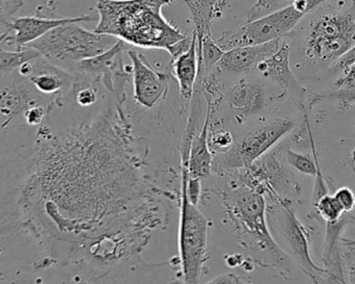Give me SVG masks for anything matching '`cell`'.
<instances>
[{
    "mask_svg": "<svg viewBox=\"0 0 355 284\" xmlns=\"http://www.w3.org/2000/svg\"><path fill=\"white\" fill-rule=\"evenodd\" d=\"M112 95L99 114L67 126L40 125L25 165L19 206L22 226L50 264L78 268L106 242H149L168 223L162 198L144 171L133 123Z\"/></svg>",
    "mask_w": 355,
    "mask_h": 284,
    "instance_id": "cell-1",
    "label": "cell"
},
{
    "mask_svg": "<svg viewBox=\"0 0 355 284\" xmlns=\"http://www.w3.org/2000/svg\"><path fill=\"white\" fill-rule=\"evenodd\" d=\"M290 39L291 54L300 64L331 70L355 46V0L349 6L327 0L304 15Z\"/></svg>",
    "mask_w": 355,
    "mask_h": 284,
    "instance_id": "cell-2",
    "label": "cell"
},
{
    "mask_svg": "<svg viewBox=\"0 0 355 284\" xmlns=\"http://www.w3.org/2000/svg\"><path fill=\"white\" fill-rule=\"evenodd\" d=\"M175 0H98L99 22L96 33H106L131 46L164 49L185 39L162 15V8Z\"/></svg>",
    "mask_w": 355,
    "mask_h": 284,
    "instance_id": "cell-3",
    "label": "cell"
},
{
    "mask_svg": "<svg viewBox=\"0 0 355 284\" xmlns=\"http://www.w3.org/2000/svg\"><path fill=\"white\" fill-rule=\"evenodd\" d=\"M221 198L234 231L244 247L268 256L272 267L289 270L291 258L279 247L269 229L264 195L244 185H234L229 191L223 192Z\"/></svg>",
    "mask_w": 355,
    "mask_h": 284,
    "instance_id": "cell-4",
    "label": "cell"
},
{
    "mask_svg": "<svg viewBox=\"0 0 355 284\" xmlns=\"http://www.w3.org/2000/svg\"><path fill=\"white\" fill-rule=\"evenodd\" d=\"M118 41L106 33L87 31L78 22L66 23L48 31L27 47L33 48L46 60L72 72L76 62L106 51Z\"/></svg>",
    "mask_w": 355,
    "mask_h": 284,
    "instance_id": "cell-5",
    "label": "cell"
},
{
    "mask_svg": "<svg viewBox=\"0 0 355 284\" xmlns=\"http://www.w3.org/2000/svg\"><path fill=\"white\" fill-rule=\"evenodd\" d=\"M295 127V121L289 117H277L267 122L244 126L236 133L231 149L213 158L212 171L219 173L248 168L273 149Z\"/></svg>",
    "mask_w": 355,
    "mask_h": 284,
    "instance_id": "cell-6",
    "label": "cell"
},
{
    "mask_svg": "<svg viewBox=\"0 0 355 284\" xmlns=\"http://www.w3.org/2000/svg\"><path fill=\"white\" fill-rule=\"evenodd\" d=\"M180 183L179 250L182 281L198 283L206 262L207 237L209 221L198 206L192 204L186 195L188 164L181 162Z\"/></svg>",
    "mask_w": 355,
    "mask_h": 284,
    "instance_id": "cell-7",
    "label": "cell"
},
{
    "mask_svg": "<svg viewBox=\"0 0 355 284\" xmlns=\"http://www.w3.org/2000/svg\"><path fill=\"white\" fill-rule=\"evenodd\" d=\"M238 77L227 89L218 104L207 106L210 112H220L221 117H210V122L223 125L225 119L236 126H245L250 121L260 118L273 100H282L267 89V83L254 74Z\"/></svg>",
    "mask_w": 355,
    "mask_h": 284,
    "instance_id": "cell-8",
    "label": "cell"
},
{
    "mask_svg": "<svg viewBox=\"0 0 355 284\" xmlns=\"http://www.w3.org/2000/svg\"><path fill=\"white\" fill-rule=\"evenodd\" d=\"M304 15L306 12H302L294 4H290L257 20L246 22L245 25L237 29L225 31L215 41L223 51H229L241 46L257 45L273 40L290 37Z\"/></svg>",
    "mask_w": 355,
    "mask_h": 284,
    "instance_id": "cell-9",
    "label": "cell"
},
{
    "mask_svg": "<svg viewBox=\"0 0 355 284\" xmlns=\"http://www.w3.org/2000/svg\"><path fill=\"white\" fill-rule=\"evenodd\" d=\"M267 210L269 226H272L287 247L288 256L302 269L304 274L315 283H322L327 271L313 262L309 247V231L300 223L290 202L273 203Z\"/></svg>",
    "mask_w": 355,
    "mask_h": 284,
    "instance_id": "cell-10",
    "label": "cell"
},
{
    "mask_svg": "<svg viewBox=\"0 0 355 284\" xmlns=\"http://www.w3.org/2000/svg\"><path fill=\"white\" fill-rule=\"evenodd\" d=\"M132 62L133 98L141 108L152 110L166 100L176 81L174 75L159 72L148 64L141 54L127 50Z\"/></svg>",
    "mask_w": 355,
    "mask_h": 284,
    "instance_id": "cell-11",
    "label": "cell"
},
{
    "mask_svg": "<svg viewBox=\"0 0 355 284\" xmlns=\"http://www.w3.org/2000/svg\"><path fill=\"white\" fill-rule=\"evenodd\" d=\"M286 37L275 53L263 62H259L254 69V74L258 75L267 83L275 85L279 93L287 97L291 95L300 102V108H304L306 90L300 85L291 69V42Z\"/></svg>",
    "mask_w": 355,
    "mask_h": 284,
    "instance_id": "cell-12",
    "label": "cell"
},
{
    "mask_svg": "<svg viewBox=\"0 0 355 284\" xmlns=\"http://www.w3.org/2000/svg\"><path fill=\"white\" fill-rule=\"evenodd\" d=\"M284 39L273 40L267 43L246 45L225 51L217 62L216 69L227 76H243L254 72L259 62L270 58L279 50Z\"/></svg>",
    "mask_w": 355,
    "mask_h": 284,
    "instance_id": "cell-13",
    "label": "cell"
},
{
    "mask_svg": "<svg viewBox=\"0 0 355 284\" xmlns=\"http://www.w3.org/2000/svg\"><path fill=\"white\" fill-rule=\"evenodd\" d=\"M96 17L93 15L85 16L71 17V18H62V17H42L35 15V17H17L12 19L10 23V33L14 35H8L3 43L8 46H14L16 49H22L27 47L39 37H43L45 33L55 27L71 22H93Z\"/></svg>",
    "mask_w": 355,
    "mask_h": 284,
    "instance_id": "cell-14",
    "label": "cell"
},
{
    "mask_svg": "<svg viewBox=\"0 0 355 284\" xmlns=\"http://www.w3.org/2000/svg\"><path fill=\"white\" fill-rule=\"evenodd\" d=\"M27 79L43 95L66 97L72 89L75 75L41 56L33 62V71Z\"/></svg>",
    "mask_w": 355,
    "mask_h": 284,
    "instance_id": "cell-15",
    "label": "cell"
},
{
    "mask_svg": "<svg viewBox=\"0 0 355 284\" xmlns=\"http://www.w3.org/2000/svg\"><path fill=\"white\" fill-rule=\"evenodd\" d=\"M354 223L355 218L350 212H344L343 216L336 222H327L322 248V262L327 271L329 283H346L340 246L342 244V233Z\"/></svg>",
    "mask_w": 355,
    "mask_h": 284,
    "instance_id": "cell-16",
    "label": "cell"
},
{
    "mask_svg": "<svg viewBox=\"0 0 355 284\" xmlns=\"http://www.w3.org/2000/svg\"><path fill=\"white\" fill-rule=\"evenodd\" d=\"M173 73L176 79L180 96L184 101L190 102L196 87L198 72V37L193 31L191 45L187 51L173 58Z\"/></svg>",
    "mask_w": 355,
    "mask_h": 284,
    "instance_id": "cell-17",
    "label": "cell"
},
{
    "mask_svg": "<svg viewBox=\"0 0 355 284\" xmlns=\"http://www.w3.org/2000/svg\"><path fill=\"white\" fill-rule=\"evenodd\" d=\"M209 119L210 112L207 108L204 123L192 137L188 154V175L200 179L210 176L213 169V154L208 145Z\"/></svg>",
    "mask_w": 355,
    "mask_h": 284,
    "instance_id": "cell-18",
    "label": "cell"
},
{
    "mask_svg": "<svg viewBox=\"0 0 355 284\" xmlns=\"http://www.w3.org/2000/svg\"><path fill=\"white\" fill-rule=\"evenodd\" d=\"M189 8L193 21L194 31L198 37H204L211 33L212 21L219 16V10L223 12L221 2L225 0H184Z\"/></svg>",
    "mask_w": 355,
    "mask_h": 284,
    "instance_id": "cell-19",
    "label": "cell"
},
{
    "mask_svg": "<svg viewBox=\"0 0 355 284\" xmlns=\"http://www.w3.org/2000/svg\"><path fill=\"white\" fill-rule=\"evenodd\" d=\"M310 145L313 150V158L306 154L300 153L290 149L287 146H279L282 156L285 160L286 164L290 168L294 169L297 172L302 173L308 176L315 177L317 173V169L320 166L319 162L318 152H317L316 145H315L314 135L312 129L310 131Z\"/></svg>",
    "mask_w": 355,
    "mask_h": 284,
    "instance_id": "cell-20",
    "label": "cell"
},
{
    "mask_svg": "<svg viewBox=\"0 0 355 284\" xmlns=\"http://www.w3.org/2000/svg\"><path fill=\"white\" fill-rule=\"evenodd\" d=\"M41 54L31 47L8 51L0 47V76L17 72L25 62L37 60Z\"/></svg>",
    "mask_w": 355,
    "mask_h": 284,
    "instance_id": "cell-21",
    "label": "cell"
},
{
    "mask_svg": "<svg viewBox=\"0 0 355 284\" xmlns=\"http://www.w3.org/2000/svg\"><path fill=\"white\" fill-rule=\"evenodd\" d=\"M198 37V35H196ZM223 51L218 44L213 39L212 33L198 37V58L200 66L205 71L211 70L216 66L217 62L223 58Z\"/></svg>",
    "mask_w": 355,
    "mask_h": 284,
    "instance_id": "cell-22",
    "label": "cell"
},
{
    "mask_svg": "<svg viewBox=\"0 0 355 284\" xmlns=\"http://www.w3.org/2000/svg\"><path fill=\"white\" fill-rule=\"evenodd\" d=\"M235 142V133L225 125L209 124L208 145L214 156L225 153Z\"/></svg>",
    "mask_w": 355,
    "mask_h": 284,
    "instance_id": "cell-23",
    "label": "cell"
},
{
    "mask_svg": "<svg viewBox=\"0 0 355 284\" xmlns=\"http://www.w3.org/2000/svg\"><path fill=\"white\" fill-rule=\"evenodd\" d=\"M312 208L316 217H320L325 222H336L345 212L335 196L331 193L322 196Z\"/></svg>",
    "mask_w": 355,
    "mask_h": 284,
    "instance_id": "cell-24",
    "label": "cell"
},
{
    "mask_svg": "<svg viewBox=\"0 0 355 284\" xmlns=\"http://www.w3.org/2000/svg\"><path fill=\"white\" fill-rule=\"evenodd\" d=\"M22 8V0H0V44L10 33V23Z\"/></svg>",
    "mask_w": 355,
    "mask_h": 284,
    "instance_id": "cell-25",
    "label": "cell"
},
{
    "mask_svg": "<svg viewBox=\"0 0 355 284\" xmlns=\"http://www.w3.org/2000/svg\"><path fill=\"white\" fill-rule=\"evenodd\" d=\"M323 100L339 102L340 108L343 110H349L355 104V89H337L336 91L327 92V93L315 94L310 100V106Z\"/></svg>",
    "mask_w": 355,
    "mask_h": 284,
    "instance_id": "cell-26",
    "label": "cell"
},
{
    "mask_svg": "<svg viewBox=\"0 0 355 284\" xmlns=\"http://www.w3.org/2000/svg\"><path fill=\"white\" fill-rule=\"evenodd\" d=\"M288 6H290V3L287 0H258L248 12L246 22L257 20Z\"/></svg>",
    "mask_w": 355,
    "mask_h": 284,
    "instance_id": "cell-27",
    "label": "cell"
},
{
    "mask_svg": "<svg viewBox=\"0 0 355 284\" xmlns=\"http://www.w3.org/2000/svg\"><path fill=\"white\" fill-rule=\"evenodd\" d=\"M49 112V108L45 106H35L27 108L23 112L25 123L29 126H40Z\"/></svg>",
    "mask_w": 355,
    "mask_h": 284,
    "instance_id": "cell-28",
    "label": "cell"
},
{
    "mask_svg": "<svg viewBox=\"0 0 355 284\" xmlns=\"http://www.w3.org/2000/svg\"><path fill=\"white\" fill-rule=\"evenodd\" d=\"M202 179L198 177H191L188 175L187 183H186V195L188 200L194 206H198L200 203L202 192Z\"/></svg>",
    "mask_w": 355,
    "mask_h": 284,
    "instance_id": "cell-29",
    "label": "cell"
},
{
    "mask_svg": "<svg viewBox=\"0 0 355 284\" xmlns=\"http://www.w3.org/2000/svg\"><path fill=\"white\" fill-rule=\"evenodd\" d=\"M334 196L343 208L344 212H350L354 210L355 195L352 189L347 187H341L335 192Z\"/></svg>",
    "mask_w": 355,
    "mask_h": 284,
    "instance_id": "cell-30",
    "label": "cell"
},
{
    "mask_svg": "<svg viewBox=\"0 0 355 284\" xmlns=\"http://www.w3.org/2000/svg\"><path fill=\"white\" fill-rule=\"evenodd\" d=\"M342 73L343 76L335 83L336 89H355V62L346 67Z\"/></svg>",
    "mask_w": 355,
    "mask_h": 284,
    "instance_id": "cell-31",
    "label": "cell"
},
{
    "mask_svg": "<svg viewBox=\"0 0 355 284\" xmlns=\"http://www.w3.org/2000/svg\"><path fill=\"white\" fill-rule=\"evenodd\" d=\"M355 62V46L352 49H350L347 53L344 54L337 62H336L335 66L333 67L331 71L333 72H342L346 67L352 65V62Z\"/></svg>",
    "mask_w": 355,
    "mask_h": 284,
    "instance_id": "cell-32",
    "label": "cell"
},
{
    "mask_svg": "<svg viewBox=\"0 0 355 284\" xmlns=\"http://www.w3.org/2000/svg\"><path fill=\"white\" fill-rule=\"evenodd\" d=\"M246 283L243 278L235 273H229V274L219 275L215 277L212 281H209L208 283Z\"/></svg>",
    "mask_w": 355,
    "mask_h": 284,
    "instance_id": "cell-33",
    "label": "cell"
},
{
    "mask_svg": "<svg viewBox=\"0 0 355 284\" xmlns=\"http://www.w3.org/2000/svg\"><path fill=\"white\" fill-rule=\"evenodd\" d=\"M10 122H12V121H10V119L6 118V117L0 114V131L6 128L8 125H10Z\"/></svg>",
    "mask_w": 355,
    "mask_h": 284,
    "instance_id": "cell-34",
    "label": "cell"
},
{
    "mask_svg": "<svg viewBox=\"0 0 355 284\" xmlns=\"http://www.w3.org/2000/svg\"><path fill=\"white\" fill-rule=\"evenodd\" d=\"M342 245L355 248V241H354V240L344 239V237H342Z\"/></svg>",
    "mask_w": 355,
    "mask_h": 284,
    "instance_id": "cell-35",
    "label": "cell"
},
{
    "mask_svg": "<svg viewBox=\"0 0 355 284\" xmlns=\"http://www.w3.org/2000/svg\"><path fill=\"white\" fill-rule=\"evenodd\" d=\"M350 281H352V283H355V267H354V268H352V279H350Z\"/></svg>",
    "mask_w": 355,
    "mask_h": 284,
    "instance_id": "cell-36",
    "label": "cell"
},
{
    "mask_svg": "<svg viewBox=\"0 0 355 284\" xmlns=\"http://www.w3.org/2000/svg\"><path fill=\"white\" fill-rule=\"evenodd\" d=\"M352 167H354V171L355 173V148L354 151H352Z\"/></svg>",
    "mask_w": 355,
    "mask_h": 284,
    "instance_id": "cell-37",
    "label": "cell"
},
{
    "mask_svg": "<svg viewBox=\"0 0 355 284\" xmlns=\"http://www.w3.org/2000/svg\"><path fill=\"white\" fill-rule=\"evenodd\" d=\"M4 276H3V274H2L1 272H0V281H4Z\"/></svg>",
    "mask_w": 355,
    "mask_h": 284,
    "instance_id": "cell-38",
    "label": "cell"
},
{
    "mask_svg": "<svg viewBox=\"0 0 355 284\" xmlns=\"http://www.w3.org/2000/svg\"><path fill=\"white\" fill-rule=\"evenodd\" d=\"M355 123V122H354Z\"/></svg>",
    "mask_w": 355,
    "mask_h": 284,
    "instance_id": "cell-39",
    "label": "cell"
}]
</instances>
